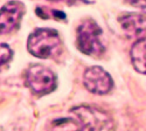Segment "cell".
I'll use <instances>...</instances> for the list:
<instances>
[{"label": "cell", "mask_w": 146, "mask_h": 131, "mask_svg": "<svg viewBox=\"0 0 146 131\" xmlns=\"http://www.w3.org/2000/svg\"><path fill=\"white\" fill-rule=\"evenodd\" d=\"M120 27L130 39H141L146 33V15L141 13H129L119 18Z\"/></svg>", "instance_id": "obj_6"}, {"label": "cell", "mask_w": 146, "mask_h": 131, "mask_svg": "<svg viewBox=\"0 0 146 131\" xmlns=\"http://www.w3.org/2000/svg\"><path fill=\"white\" fill-rule=\"evenodd\" d=\"M12 55H13V51H12L8 45L6 43H1L0 46V56H1V65H6L11 59H12Z\"/></svg>", "instance_id": "obj_9"}, {"label": "cell", "mask_w": 146, "mask_h": 131, "mask_svg": "<svg viewBox=\"0 0 146 131\" xmlns=\"http://www.w3.org/2000/svg\"><path fill=\"white\" fill-rule=\"evenodd\" d=\"M48 131H83L82 124L69 120V118H63V120H56L50 124V129Z\"/></svg>", "instance_id": "obj_8"}, {"label": "cell", "mask_w": 146, "mask_h": 131, "mask_svg": "<svg viewBox=\"0 0 146 131\" xmlns=\"http://www.w3.org/2000/svg\"><path fill=\"white\" fill-rule=\"evenodd\" d=\"M83 82L86 88L97 95H104L108 94L112 89L113 82L111 76L109 75V73L101 68V67H90L86 70V73L83 75Z\"/></svg>", "instance_id": "obj_4"}, {"label": "cell", "mask_w": 146, "mask_h": 131, "mask_svg": "<svg viewBox=\"0 0 146 131\" xmlns=\"http://www.w3.org/2000/svg\"><path fill=\"white\" fill-rule=\"evenodd\" d=\"M131 60L135 69L146 74V38H141L133 43L131 48Z\"/></svg>", "instance_id": "obj_7"}, {"label": "cell", "mask_w": 146, "mask_h": 131, "mask_svg": "<svg viewBox=\"0 0 146 131\" xmlns=\"http://www.w3.org/2000/svg\"><path fill=\"white\" fill-rule=\"evenodd\" d=\"M27 84L33 92L46 95L56 88V77L54 73L41 65H34L27 70Z\"/></svg>", "instance_id": "obj_3"}, {"label": "cell", "mask_w": 146, "mask_h": 131, "mask_svg": "<svg viewBox=\"0 0 146 131\" xmlns=\"http://www.w3.org/2000/svg\"><path fill=\"white\" fill-rule=\"evenodd\" d=\"M61 48V39L55 29L38 28L35 29L27 41L28 52L40 59L52 57L58 53Z\"/></svg>", "instance_id": "obj_1"}, {"label": "cell", "mask_w": 146, "mask_h": 131, "mask_svg": "<svg viewBox=\"0 0 146 131\" xmlns=\"http://www.w3.org/2000/svg\"><path fill=\"white\" fill-rule=\"evenodd\" d=\"M129 1L132 6L141 8V9H146V0H129Z\"/></svg>", "instance_id": "obj_10"}, {"label": "cell", "mask_w": 146, "mask_h": 131, "mask_svg": "<svg viewBox=\"0 0 146 131\" xmlns=\"http://www.w3.org/2000/svg\"><path fill=\"white\" fill-rule=\"evenodd\" d=\"M25 13V6L19 1H9L1 7L0 13V26H1V34L9 33L15 29L20 20Z\"/></svg>", "instance_id": "obj_5"}, {"label": "cell", "mask_w": 146, "mask_h": 131, "mask_svg": "<svg viewBox=\"0 0 146 131\" xmlns=\"http://www.w3.org/2000/svg\"><path fill=\"white\" fill-rule=\"evenodd\" d=\"M78 49L91 56H100L104 52L102 29L94 20L83 21L77 28Z\"/></svg>", "instance_id": "obj_2"}]
</instances>
